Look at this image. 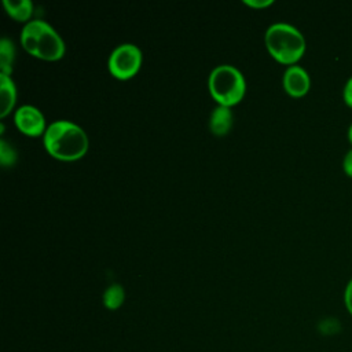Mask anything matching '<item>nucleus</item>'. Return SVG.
<instances>
[{
  "instance_id": "2",
  "label": "nucleus",
  "mask_w": 352,
  "mask_h": 352,
  "mask_svg": "<svg viewBox=\"0 0 352 352\" xmlns=\"http://www.w3.org/2000/svg\"><path fill=\"white\" fill-rule=\"evenodd\" d=\"M21 41L25 50L43 59L55 60L65 52V44L56 30L41 19L28 22L21 33Z\"/></svg>"
},
{
  "instance_id": "15",
  "label": "nucleus",
  "mask_w": 352,
  "mask_h": 352,
  "mask_svg": "<svg viewBox=\"0 0 352 352\" xmlns=\"http://www.w3.org/2000/svg\"><path fill=\"white\" fill-rule=\"evenodd\" d=\"M342 98H344V102L352 107V76L346 80L345 85H344V89H342Z\"/></svg>"
},
{
  "instance_id": "18",
  "label": "nucleus",
  "mask_w": 352,
  "mask_h": 352,
  "mask_svg": "<svg viewBox=\"0 0 352 352\" xmlns=\"http://www.w3.org/2000/svg\"><path fill=\"white\" fill-rule=\"evenodd\" d=\"M348 140H349L351 144H352V122H351V125H349V128H348Z\"/></svg>"
},
{
  "instance_id": "17",
  "label": "nucleus",
  "mask_w": 352,
  "mask_h": 352,
  "mask_svg": "<svg viewBox=\"0 0 352 352\" xmlns=\"http://www.w3.org/2000/svg\"><path fill=\"white\" fill-rule=\"evenodd\" d=\"M245 3L252 7H265V6H270L272 0H245Z\"/></svg>"
},
{
  "instance_id": "5",
  "label": "nucleus",
  "mask_w": 352,
  "mask_h": 352,
  "mask_svg": "<svg viewBox=\"0 0 352 352\" xmlns=\"http://www.w3.org/2000/svg\"><path fill=\"white\" fill-rule=\"evenodd\" d=\"M142 52L131 43H125L114 48L109 58V70L117 78L125 80L132 77L140 66Z\"/></svg>"
},
{
  "instance_id": "3",
  "label": "nucleus",
  "mask_w": 352,
  "mask_h": 352,
  "mask_svg": "<svg viewBox=\"0 0 352 352\" xmlns=\"http://www.w3.org/2000/svg\"><path fill=\"white\" fill-rule=\"evenodd\" d=\"M265 44L271 55L282 63L293 65L305 51L302 33L290 23H272L265 32Z\"/></svg>"
},
{
  "instance_id": "16",
  "label": "nucleus",
  "mask_w": 352,
  "mask_h": 352,
  "mask_svg": "<svg viewBox=\"0 0 352 352\" xmlns=\"http://www.w3.org/2000/svg\"><path fill=\"white\" fill-rule=\"evenodd\" d=\"M342 169L349 177H352V148H349L342 158Z\"/></svg>"
},
{
  "instance_id": "8",
  "label": "nucleus",
  "mask_w": 352,
  "mask_h": 352,
  "mask_svg": "<svg viewBox=\"0 0 352 352\" xmlns=\"http://www.w3.org/2000/svg\"><path fill=\"white\" fill-rule=\"evenodd\" d=\"M210 129L214 135H226L232 125V113L227 106L219 104L213 109L209 118Z\"/></svg>"
},
{
  "instance_id": "4",
  "label": "nucleus",
  "mask_w": 352,
  "mask_h": 352,
  "mask_svg": "<svg viewBox=\"0 0 352 352\" xmlns=\"http://www.w3.org/2000/svg\"><path fill=\"white\" fill-rule=\"evenodd\" d=\"M209 91L221 106H231L239 102L245 94V78L231 65L216 66L209 76Z\"/></svg>"
},
{
  "instance_id": "14",
  "label": "nucleus",
  "mask_w": 352,
  "mask_h": 352,
  "mask_svg": "<svg viewBox=\"0 0 352 352\" xmlns=\"http://www.w3.org/2000/svg\"><path fill=\"white\" fill-rule=\"evenodd\" d=\"M344 304H345L346 311L352 316V278L349 279V282L346 283L345 290H344Z\"/></svg>"
},
{
  "instance_id": "11",
  "label": "nucleus",
  "mask_w": 352,
  "mask_h": 352,
  "mask_svg": "<svg viewBox=\"0 0 352 352\" xmlns=\"http://www.w3.org/2000/svg\"><path fill=\"white\" fill-rule=\"evenodd\" d=\"M3 3L7 12L18 21H26L28 18H30L33 12V4L30 0H18V1L4 0Z\"/></svg>"
},
{
  "instance_id": "6",
  "label": "nucleus",
  "mask_w": 352,
  "mask_h": 352,
  "mask_svg": "<svg viewBox=\"0 0 352 352\" xmlns=\"http://www.w3.org/2000/svg\"><path fill=\"white\" fill-rule=\"evenodd\" d=\"M15 124L18 125V128L25 132L26 135L30 136H37L44 131L45 126V120L43 113L30 104H25L21 106L16 111H15Z\"/></svg>"
},
{
  "instance_id": "9",
  "label": "nucleus",
  "mask_w": 352,
  "mask_h": 352,
  "mask_svg": "<svg viewBox=\"0 0 352 352\" xmlns=\"http://www.w3.org/2000/svg\"><path fill=\"white\" fill-rule=\"evenodd\" d=\"M16 98V89L15 84L7 74H0V99H1V110L0 116L4 117L10 113L15 103Z\"/></svg>"
},
{
  "instance_id": "7",
  "label": "nucleus",
  "mask_w": 352,
  "mask_h": 352,
  "mask_svg": "<svg viewBox=\"0 0 352 352\" xmlns=\"http://www.w3.org/2000/svg\"><path fill=\"white\" fill-rule=\"evenodd\" d=\"M311 85L309 74L298 65H290L283 73V87L292 96H302Z\"/></svg>"
},
{
  "instance_id": "10",
  "label": "nucleus",
  "mask_w": 352,
  "mask_h": 352,
  "mask_svg": "<svg viewBox=\"0 0 352 352\" xmlns=\"http://www.w3.org/2000/svg\"><path fill=\"white\" fill-rule=\"evenodd\" d=\"M15 58V45L8 37L0 40V69L1 74H10L12 70V63Z\"/></svg>"
},
{
  "instance_id": "13",
  "label": "nucleus",
  "mask_w": 352,
  "mask_h": 352,
  "mask_svg": "<svg viewBox=\"0 0 352 352\" xmlns=\"http://www.w3.org/2000/svg\"><path fill=\"white\" fill-rule=\"evenodd\" d=\"M0 161L4 166H11L16 161V151L6 139L0 140Z\"/></svg>"
},
{
  "instance_id": "1",
  "label": "nucleus",
  "mask_w": 352,
  "mask_h": 352,
  "mask_svg": "<svg viewBox=\"0 0 352 352\" xmlns=\"http://www.w3.org/2000/svg\"><path fill=\"white\" fill-rule=\"evenodd\" d=\"M44 146L48 153L56 158L76 160L85 154L88 136L77 124L59 120L45 129Z\"/></svg>"
},
{
  "instance_id": "12",
  "label": "nucleus",
  "mask_w": 352,
  "mask_h": 352,
  "mask_svg": "<svg viewBox=\"0 0 352 352\" xmlns=\"http://www.w3.org/2000/svg\"><path fill=\"white\" fill-rule=\"evenodd\" d=\"M125 298L124 287L118 283L110 285L103 293V304L107 309H117L122 305Z\"/></svg>"
}]
</instances>
